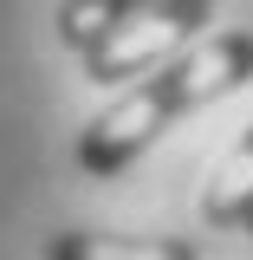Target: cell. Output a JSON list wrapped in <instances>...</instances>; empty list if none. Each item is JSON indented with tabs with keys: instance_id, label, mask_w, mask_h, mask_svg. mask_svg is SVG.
Segmentation results:
<instances>
[{
	"instance_id": "8992f818",
	"label": "cell",
	"mask_w": 253,
	"mask_h": 260,
	"mask_svg": "<svg viewBox=\"0 0 253 260\" xmlns=\"http://www.w3.org/2000/svg\"><path fill=\"white\" fill-rule=\"evenodd\" d=\"M234 228H240V234H253V202L240 208V221H234Z\"/></svg>"
},
{
	"instance_id": "7a4b0ae2",
	"label": "cell",
	"mask_w": 253,
	"mask_h": 260,
	"mask_svg": "<svg viewBox=\"0 0 253 260\" xmlns=\"http://www.w3.org/2000/svg\"><path fill=\"white\" fill-rule=\"evenodd\" d=\"M208 13H214V0H156V7L130 13L124 26H111L97 46L78 52L85 59V78L91 85H117V78H150V72H162L169 59H182L195 39H201Z\"/></svg>"
},
{
	"instance_id": "5b68a950",
	"label": "cell",
	"mask_w": 253,
	"mask_h": 260,
	"mask_svg": "<svg viewBox=\"0 0 253 260\" xmlns=\"http://www.w3.org/2000/svg\"><path fill=\"white\" fill-rule=\"evenodd\" d=\"M143 7H156V0H65L59 7V39L71 52H85V46H97L111 26H124L130 13H143Z\"/></svg>"
},
{
	"instance_id": "277c9868",
	"label": "cell",
	"mask_w": 253,
	"mask_h": 260,
	"mask_svg": "<svg viewBox=\"0 0 253 260\" xmlns=\"http://www.w3.org/2000/svg\"><path fill=\"white\" fill-rule=\"evenodd\" d=\"M247 202H253V130L234 143V156L221 162V176L208 182V202H201V215H208L214 228H234Z\"/></svg>"
},
{
	"instance_id": "3957f363",
	"label": "cell",
	"mask_w": 253,
	"mask_h": 260,
	"mask_svg": "<svg viewBox=\"0 0 253 260\" xmlns=\"http://www.w3.org/2000/svg\"><path fill=\"white\" fill-rule=\"evenodd\" d=\"M46 260H201L195 241L175 234H91V228H65L46 241Z\"/></svg>"
},
{
	"instance_id": "6da1fadb",
	"label": "cell",
	"mask_w": 253,
	"mask_h": 260,
	"mask_svg": "<svg viewBox=\"0 0 253 260\" xmlns=\"http://www.w3.org/2000/svg\"><path fill=\"white\" fill-rule=\"evenodd\" d=\"M253 78V32H208L195 39L182 59H169L162 72L136 78L111 111H97L85 137H78V169L85 176H117L156 143L175 117H189L214 98L240 91Z\"/></svg>"
}]
</instances>
